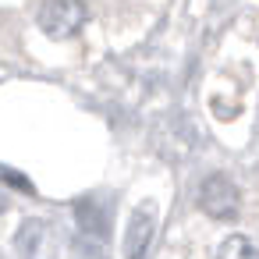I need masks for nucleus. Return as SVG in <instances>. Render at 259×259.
I'll use <instances>...</instances> for the list:
<instances>
[{
  "label": "nucleus",
  "mask_w": 259,
  "mask_h": 259,
  "mask_svg": "<svg viewBox=\"0 0 259 259\" xmlns=\"http://www.w3.org/2000/svg\"><path fill=\"white\" fill-rule=\"evenodd\" d=\"M0 178H4V181H8L11 188H22V192H32V185H29V181H25V178H22L18 170H11V167H4V170H0Z\"/></svg>",
  "instance_id": "obj_5"
},
{
  "label": "nucleus",
  "mask_w": 259,
  "mask_h": 259,
  "mask_svg": "<svg viewBox=\"0 0 259 259\" xmlns=\"http://www.w3.org/2000/svg\"><path fill=\"white\" fill-rule=\"evenodd\" d=\"M217 259H259V255H255L252 238L234 234V238H227V241H224V248H220V255H217Z\"/></svg>",
  "instance_id": "obj_4"
},
{
  "label": "nucleus",
  "mask_w": 259,
  "mask_h": 259,
  "mask_svg": "<svg viewBox=\"0 0 259 259\" xmlns=\"http://www.w3.org/2000/svg\"><path fill=\"white\" fill-rule=\"evenodd\" d=\"M82 25H85V4H82V0H43V8H39V29L50 39L75 36Z\"/></svg>",
  "instance_id": "obj_1"
},
{
  "label": "nucleus",
  "mask_w": 259,
  "mask_h": 259,
  "mask_svg": "<svg viewBox=\"0 0 259 259\" xmlns=\"http://www.w3.org/2000/svg\"><path fill=\"white\" fill-rule=\"evenodd\" d=\"M199 206L213 217V220H231L238 217V206H241V192L231 178L224 174H209L199 188Z\"/></svg>",
  "instance_id": "obj_2"
},
{
  "label": "nucleus",
  "mask_w": 259,
  "mask_h": 259,
  "mask_svg": "<svg viewBox=\"0 0 259 259\" xmlns=\"http://www.w3.org/2000/svg\"><path fill=\"white\" fill-rule=\"evenodd\" d=\"M153 231H156V206H153V202H142V206L132 213L128 231H124V259H142V255L149 252Z\"/></svg>",
  "instance_id": "obj_3"
}]
</instances>
